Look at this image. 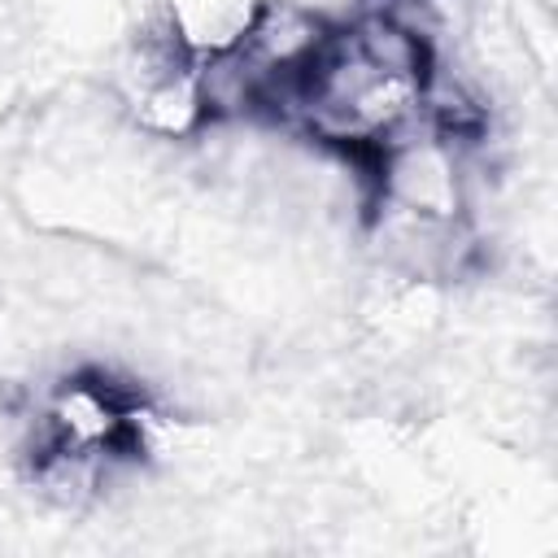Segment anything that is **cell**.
Here are the masks:
<instances>
[{"mask_svg": "<svg viewBox=\"0 0 558 558\" xmlns=\"http://www.w3.org/2000/svg\"><path fill=\"white\" fill-rule=\"evenodd\" d=\"M436 57V31L410 17L405 0H357L331 17L323 48L288 100L283 126L362 170L427 122Z\"/></svg>", "mask_w": 558, "mask_h": 558, "instance_id": "1", "label": "cell"}, {"mask_svg": "<svg viewBox=\"0 0 558 558\" xmlns=\"http://www.w3.org/2000/svg\"><path fill=\"white\" fill-rule=\"evenodd\" d=\"M148 418L153 410L131 384H122L100 366H78L57 375L35 397L22 458L65 462L113 484V475L140 458Z\"/></svg>", "mask_w": 558, "mask_h": 558, "instance_id": "2", "label": "cell"}, {"mask_svg": "<svg viewBox=\"0 0 558 558\" xmlns=\"http://www.w3.org/2000/svg\"><path fill=\"white\" fill-rule=\"evenodd\" d=\"M118 105L144 140L187 144L214 126L205 57L174 31L170 9L140 26L118 65Z\"/></svg>", "mask_w": 558, "mask_h": 558, "instance_id": "3", "label": "cell"}]
</instances>
